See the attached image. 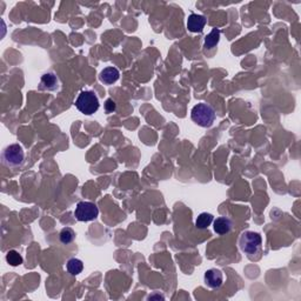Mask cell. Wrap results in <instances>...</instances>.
Masks as SVG:
<instances>
[{
  "instance_id": "9a60e30c",
  "label": "cell",
  "mask_w": 301,
  "mask_h": 301,
  "mask_svg": "<svg viewBox=\"0 0 301 301\" xmlns=\"http://www.w3.org/2000/svg\"><path fill=\"white\" fill-rule=\"evenodd\" d=\"M6 261L11 265V266L16 267V266H19V265L23 264L24 259H23V256H21V254H19V252H17V251L12 250V251H8L7 252Z\"/></svg>"
},
{
  "instance_id": "5b68a950",
  "label": "cell",
  "mask_w": 301,
  "mask_h": 301,
  "mask_svg": "<svg viewBox=\"0 0 301 301\" xmlns=\"http://www.w3.org/2000/svg\"><path fill=\"white\" fill-rule=\"evenodd\" d=\"M99 208L91 201H80L75 207L74 216L79 221H92L98 217Z\"/></svg>"
},
{
  "instance_id": "52a82bcc",
  "label": "cell",
  "mask_w": 301,
  "mask_h": 301,
  "mask_svg": "<svg viewBox=\"0 0 301 301\" xmlns=\"http://www.w3.org/2000/svg\"><path fill=\"white\" fill-rule=\"evenodd\" d=\"M59 87V79L54 73L49 72V73L43 74L39 83V90L41 91H55Z\"/></svg>"
},
{
  "instance_id": "e0dca14e",
  "label": "cell",
  "mask_w": 301,
  "mask_h": 301,
  "mask_svg": "<svg viewBox=\"0 0 301 301\" xmlns=\"http://www.w3.org/2000/svg\"><path fill=\"white\" fill-rule=\"evenodd\" d=\"M153 298H157V299H164L163 295H150L149 299H153Z\"/></svg>"
},
{
  "instance_id": "8992f818",
  "label": "cell",
  "mask_w": 301,
  "mask_h": 301,
  "mask_svg": "<svg viewBox=\"0 0 301 301\" xmlns=\"http://www.w3.org/2000/svg\"><path fill=\"white\" fill-rule=\"evenodd\" d=\"M203 280H205V284L210 287V288H220V287L222 286V284H224V274H222V272L220 271V269L211 268L205 272Z\"/></svg>"
},
{
  "instance_id": "8fae6325",
  "label": "cell",
  "mask_w": 301,
  "mask_h": 301,
  "mask_svg": "<svg viewBox=\"0 0 301 301\" xmlns=\"http://www.w3.org/2000/svg\"><path fill=\"white\" fill-rule=\"evenodd\" d=\"M220 40V31L218 29H213L211 31L210 34H207V37L205 38V43H203V47L206 50H211L213 47L218 45Z\"/></svg>"
},
{
  "instance_id": "2e32d148",
  "label": "cell",
  "mask_w": 301,
  "mask_h": 301,
  "mask_svg": "<svg viewBox=\"0 0 301 301\" xmlns=\"http://www.w3.org/2000/svg\"><path fill=\"white\" fill-rule=\"evenodd\" d=\"M116 101L113 99H107L105 101V111L106 113H113L116 111Z\"/></svg>"
},
{
  "instance_id": "6da1fadb",
  "label": "cell",
  "mask_w": 301,
  "mask_h": 301,
  "mask_svg": "<svg viewBox=\"0 0 301 301\" xmlns=\"http://www.w3.org/2000/svg\"><path fill=\"white\" fill-rule=\"evenodd\" d=\"M192 120L201 127H211L216 120V111L206 102H199L191 111Z\"/></svg>"
},
{
  "instance_id": "9c48e42d",
  "label": "cell",
  "mask_w": 301,
  "mask_h": 301,
  "mask_svg": "<svg viewBox=\"0 0 301 301\" xmlns=\"http://www.w3.org/2000/svg\"><path fill=\"white\" fill-rule=\"evenodd\" d=\"M233 228V222L232 220L226 218V217H219L214 220V225H213V230L214 232L219 235H225V234H228L232 231Z\"/></svg>"
},
{
  "instance_id": "7c38bea8",
  "label": "cell",
  "mask_w": 301,
  "mask_h": 301,
  "mask_svg": "<svg viewBox=\"0 0 301 301\" xmlns=\"http://www.w3.org/2000/svg\"><path fill=\"white\" fill-rule=\"evenodd\" d=\"M66 268H67V272L71 275H78L83 272L84 269V264L82 260L77 258H72L69 259L66 264Z\"/></svg>"
},
{
  "instance_id": "277c9868",
  "label": "cell",
  "mask_w": 301,
  "mask_h": 301,
  "mask_svg": "<svg viewBox=\"0 0 301 301\" xmlns=\"http://www.w3.org/2000/svg\"><path fill=\"white\" fill-rule=\"evenodd\" d=\"M2 164L7 167H17L23 164L25 153L24 149L19 144H12L7 146L2 152Z\"/></svg>"
},
{
  "instance_id": "7a4b0ae2",
  "label": "cell",
  "mask_w": 301,
  "mask_h": 301,
  "mask_svg": "<svg viewBox=\"0 0 301 301\" xmlns=\"http://www.w3.org/2000/svg\"><path fill=\"white\" fill-rule=\"evenodd\" d=\"M99 99L93 91L80 92L75 100V107L86 116H92L96 113L99 110Z\"/></svg>"
},
{
  "instance_id": "4fadbf2b",
  "label": "cell",
  "mask_w": 301,
  "mask_h": 301,
  "mask_svg": "<svg viewBox=\"0 0 301 301\" xmlns=\"http://www.w3.org/2000/svg\"><path fill=\"white\" fill-rule=\"evenodd\" d=\"M213 221H214V217L212 216L211 213H206V212H203V213L198 216V218L196 220V226H197V228H199V230H205V228H207Z\"/></svg>"
},
{
  "instance_id": "3957f363",
  "label": "cell",
  "mask_w": 301,
  "mask_h": 301,
  "mask_svg": "<svg viewBox=\"0 0 301 301\" xmlns=\"http://www.w3.org/2000/svg\"><path fill=\"white\" fill-rule=\"evenodd\" d=\"M261 245H263V238L260 234L253 232V231H247V232L242 233L240 239H239L240 250L249 255L255 254L261 249Z\"/></svg>"
},
{
  "instance_id": "ba28073f",
  "label": "cell",
  "mask_w": 301,
  "mask_h": 301,
  "mask_svg": "<svg viewBox=\"0 0 301 301\" xmlns=\"http://www.w3.org/2000/svg\"><path fill=\"white\" fill-rule=\"evenodd\" d=\"M206 18L201 15L192 13L187 19V29L192 33H201L206 25Z\"/></svg>"
},
{
  "instance_id": "30bf717a",
  "label": "cell",
  "mask_w": 301,
  "mask_h": 301,
  "mask_svg": "<svg viewBox=\"0 0 301 301\" xmlns=\"http://www.w3.org/2000/svg\"><path fill=\"white\" fill-rule=\"evenodd\" d=\"M119 77H120V73H119L118 68L112 67V66L102 69L99 75L100 80L106 84V85H112V84H114L119 79Z\"/></svg>"
},
{
  "instance_id": "5bb4252c",
  "label": "cell",
  "mask_w": 301,
  "mask_h": 301,
  "mask_svg": "<svg viewBox=\"0 0 301 301\" xmlns=\"http://www.w3.org/2000/svg\"><path fill=\"white\" fill-rule=\"evenodd\" d=\"M59 239L64 245H68L74 241L75 239V232L71 227H65L60 231Z\"/></svg>"
}]
</instances>
